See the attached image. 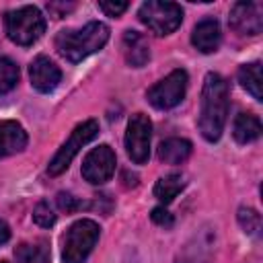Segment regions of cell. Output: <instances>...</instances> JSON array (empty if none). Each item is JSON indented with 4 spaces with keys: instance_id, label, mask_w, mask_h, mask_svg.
Wrapping results in <instances>:
<instances>
[{
    "instance_id": "cell-1",
    "label": "cell",
    "mask_w": 263,
    "mask_h": 263,
    "mask_svg": "<svg viewBox=\"0 0 263 263\" xmlns=\"http://www.w3.org/2000/svg\"><path fill=\"white\" fill-rule=\"evenodd\" d=\"M226 115H228V82L220 74L210 72L205 74L203 80L199 119H197V127L208 142L220 140L224 132Z\"/></svg>"
},
{
    "instance_id": "cell-2",
    "label": "cell",
    "mask_w": 263,
    "mask_h": 263,
    "mask_svg": "<svg viewBox=\"0 0 263 263\" xmlns=\"http://www.w3.org/2000/svg\"><path fill=\"white\" fill-rule=\"evenodd\" d=\"M109 41V27L105 23L92 21L82 29H66L60 31L55 37V49L68 62L76 64L88 58L90 53L99 51Z\"/></svg>"
},
{
    "instance_id": "cell-3",
    "label": "cell",
    "mask_w": 263,
    "mask_h": 263,
    "mask_svg": "<svg viewBox=\"0 0 263 263\" xmlns=\"http://www.w3.org/2000/svg\"><path fill=\"white\" fill-rule=\"evenodd\" d=\"M4 29L12 43L33 45L45 31V18L37 6H21L4 14Z\"/></svg>"
},
{
    "instance_id": "cell-4",
    "label": "cell",
    "mask_w": 263,
    "mask_h": 263,
    "mask_svg": "<svg viewBox=\"0 0 263 263\" xmlns=\"http://www.w3.org/2000/svg\"><path fill=\"white\" fill-rule=\"evenodd\" d=\"M99 234L101 230L97 222L86 220V218L74 222L64 236V251H62L64 263H84L92 247L97 245Z\"/></svg>"
},
{
    "instance_id": "cell-5",
    "label": "cell",
    "mask_w": 263,
    "mask_h": 263,
    "mask_svg": "<svg viewBox=\"0 0 263 263\" xmlns=\"http://www.w3.org/2000/svg\"><path fill=\"white\" fill-rule=\"evenodd\" d=\"M138 18L154 33V35H168L173 33L183 21V8L175 2H160L148 0L140 6Z\"/></svg>"
},
{
    "instance_id": "cell-6",
    "label": "cell",
    "mask_w": 263,
    "mask_h": 263,
    "mask_svg": "<svg viewBox=\"0 0 263 263\" xmlns=\"http://www.w3.org/2000/svg\"><path fill=\"white\" fill-rule=\"evenodd\" d=\"M97 134H99V123H97L95 119H86V121L78 123V125L74 127V132L70 134L68 142L62 144V148L55 152V156H53L51 162L47 164V173H49L51 177L62 175V173L70 166V162H72V158L78 154V150H80L84 144H88L90 140H95Z\"/></svg>"
},
{
    "instance_id": "cell-7",
    "label": "cell",
    "mask_w": 263,
    "mask_h": 263,
    "mask_svg": "<svg viewBox=\"0 0 263 263\" xmlns=\"http://www.w3.org/2000/svg\"><path fill=\"white\" fill-rule=\"evenodd\" d=\"M187 90V72L185 70H173L168 76L158 80L152 88H148L146 97L152 107L156 109H173L177 107Z\"/></svg>"
},
{
    "instance_id": "cell-8",
    "label": "cell",
    "mask_w": 263,
    "mask_h": 263,
    "mask_svg": "<svg viewBox=\"0 0 263 263\" xmlns=\"http://www.w3.org/2000/svg\"><path fill=\"white\" fill-rule=\"evenodd\" d=\"M150 138H152V123L148 115L134 113L127 121L125 129V150L127 156L136 164H144L150 156Z\"/></svg>"
},
{
    "instance_id": "cell-9",
    "label": "cell",
    "mask_w": 263,
    "mask_h": 263,
    "mask_svg": "<svg viewBox=\"0 0 263 263\" xmlns=\"http://www.w3.org/2000/svg\"><path fill=\"white\" fill-rule=\"evenodd\" d=\"M113 173H115V152L107 144L92 148L82 160V177L90 185L107 183L113 177Z\"/></svg>"
},
{
    "instance_id": "cell-10",
    "label": "cell",
    "mask_w": 263,
    "mask_h": 263,
    "mask_svg": "<svg viewBox=\"0 0 263 263\" xmlns=\"http://www.w3.org/2000/svg\"><path fill=\"white\" fill-rule=\"evenodd\" d=\"M228 23L238 35H259L263 31V6L259 2H236L230 8Z\"/></svg>"
},
{
    "instance_id": "cell-11",
    "label": "cell",
    "mask_w": 263,
    "mask_h": 263,
    "mask_svg": "<svg viewBox=\"0 0 263 263\" xmlns=\"http://www.w3.org/2000/svg\"><path fill=\"white\" fill-rule=\"evenodd\" d=\"M29 78L35 90L51 92L62 80V70L47 55H37L29 66Z\"/></svg>"
},
{
    "instance_id": "cell-12",
    "label": "cell",
    "mask_w": 263,
    "mask_h": 263,
    "mask_svg": "<svg viewBox=\"0 0 263 263\" xmlns=\"http://www.w3.org/2000/svg\"><path fill=\"white\" fill-rule=\"evenodd\" d=\"M220 41H222V33H220V25L216 18L199 21L191 33V43L201 53H214L220 47Z\"/></svg>"
},
{
    "instance_id": "cell-13",
    "label": "cell",
    "mask_w": 263,
    "mask_h": 263,
    "mask_svg": "<svg viewBox=\"0 0 263 263\" xmlns=\"http://www.w3.org/2000/svg\"><path fill=\"white\" fill-rule=\"evenodd\" d=\"M27 140H29L27 132L18 121H12V119L0 121V158L25 150Z\"/></svg>"
},
{
    "instance_id": "cell-14",
    "label": "cell",
    "mask_w": 263,
    "mask_h": 263,
    "mask_svg": "<svg viewBox=\"0 0 263 263\" xmlns=\"http://www.w3.org/2000/svg\"><path fill=\"white\" fill-rule=\"evenodd\" d=\"M123 53L125 62L132 68H142L150 60V47L142 33L138 31H125L123 33Z\"/></svg>"
},
{
    "instance_id": "cell-15",
    "label": "cell",
    "mask_w": 263,
    "mask_h": 263,
    "mask_svg": "<svg viewBox=\"0 0 263 263\" xmlns=\"http://www.w3.org/2000/svg\"><path fill=\"white\" fill-rule=\"evenodd\" d=\"M191 142L185 138H168L158 146V158L164 164H181L191 154Z\"/></svg>"
},
{
    "instance_id": "cell-16",
    "label": "cell",
    "mask_w": 263,
    "mask_h": 263,
    "mask_svg": "<svg viewBox=\"0 0 263 263\" xmlns=\"http://www.w3.org/2000/svg\"><path fill=\"white\" fill-rule=\"evenodd\" d=\"M232 136L238 144H251L261 136V121L253 113H240L234 119Z\"/></svg>"
},
{
    "instance_id": "cell-17",
    "label": "cell",
    "mask_w": 263,
    "mask_h": 263,
    "mask_svg": "<svg viewBox=\"0 0 263 263\" xmlns=\"http://www.w3.org/2000/svg\"><path fill=\"white\" fill-rule=\"evenodd\" d=\"M16 263H49V247L45 240L21 242L14 249Z\"/></svg>"
},
{
    "instance_id": "cell-18",
    "label": "cell",
    "mask_w": 263,
    "mask_h": 263,
    "mask_svg": "<svg viewBox=\"0 0 263 263\" xmlns=\"http://www.w3.org/2000/svg\"><path fill=\"white\" fill-rule=\"evenodd\" d=\"M185 187V177L179 175V173H168L164 177H160L154 185V195L156 199H160L162 203H168L173 201Z\"/></svg>"
},
{
    "instance_id": "cell-19",
    "label": "cell",
    "mask_w": 263,
    "mask_h": 263,
    "mask_svg": "<svg viewBox=\"0 0 263 263\" xmlns=\"http://www.w3.org/2000/svg\"><path fill=\"white\" fill-rule=\"evenodd\" d=\"M238 82L240 86L253 95L255 101H261V64L253 62V64H245L238 68Z\"/></svg>"
},
{
    "instance_id": "cell-20",
    "label": "cell",
    "mask_w": 263,
    "mask_h": 263,
    "mask_svg": "<svg viewBox=\"0 0 263 263\" xmlns=\"http://www.w3.org/2000/svg\"><path fill=\"white\" fill-rule=\"evenodd\" d=\"M210 261V240L201 234L199 238L195 236L193 242H189L183 253L175 259V263H208Z\"/></svg>"
},
{
    "instance_id": "cell-21",
    "label": "cell",
    "mask_w": 263,
    "mask_h": 263,
    "mask_svg": "<svg viewBox=\"0 0 263 263\" xmlns=\"http://www.w3.org/2000/svg\"><path fill=\"white\" fill-rule=\"evenodd\" d=\"M16 82H18V66L8 58H0V95L12 90Z\"/></svg>"
},
{
    "instance_id": "cell-22",
    "label": "cell",
    "mask_w": 263,
    "mask_h": 263,
    "mask_svg": "<svg viewBox=\"0 0 263 263\" xmlns=\"http://www.w3.org/2000/svg\"><path fill=\"white\" fill-rule=\"evenodd\" d=\"M238 224H240V228L247 232V234H259V230H261V214L257 212V210H253V208H240L238 210Z\"/></svg>"
},
{
    "instance_id": "cell-23",
    "label": "cell",
    "mask_w": 263,
    "mask_h": 263,
    "mask_svg": "<svg viewBox=\"0 0 263 263\" xmlns=\"http://www.w3.org/2000/svg\"><path fill=\"white\" fill-rule=\"evenodd\" d=\"M33 220H35L37 226L49 228V226L55 224V214H53V210L49 208L47 201H39V203L35 205V210H33Z\"/></svg>"
},
{
    "instance_id": "cell-24",
    "label": "cell",
    "mask_w": 263,
    "mask_h": 263,
    "mask_svg": "<svg viewBox=\"0 0 263 263\" xmlns=\"http://www.w3.org/2000/svg\"><path fill=\"white\" fill-rule=\"evenodd\" d=\"M58 208L62 210V212H66V214H74V212H78V210H84V208H90V203H86V201H82V199H78V197H74L72 193H58Z\"/></svg>"
},
{
    "instance_id": "cell-25",
    "label": "cell",
    "mask_w": 263,
    "mask_h": 263,
    "mask_svg": "<svg viewBox=\"0 0 263 263\" xmlns=\"http://www.w3.org/2000/svg\"><path fill=\"white\" fill-rule=\"evenodd\" d=\"M150 218H152V222L154 224H158V226H162V228H171L173 224H175V218H173V214L166 210V208H154L152 210V214H150Z\"/></svg>"
},
{
    "instance_id": "cell-26",
    "label": "cell",
    "mask_w": 263,
    "mask_h": 263,
    "mask_svg": "<svg viewBox=\"0 0 263 263\" xmlns=\"http://www.w3.org/2000/svg\"><path fill=\"white\" fill-rule=\"evenodd\" d=\"M127 2H107V0H103V2H99V8L107 14V16H119L121 12H125L127 10Z\"/></svg>"
},
{
    "instance_id": "cell-27",
    "label": "cell",
    "mask_w": 263,
    "mask_h": 263,
    "mask_svg": "<svg viewBox=\"0 0 263 263\" xmlns=\"http://www.w3.org/2000/svg\"><path fill=\"white\" fill-rule=\"evenodd\" d=\"M74 8V4L72 2H49L47 4V10H49V14H53L55 18H62V16H66L70 10Z\"/></svg>"
},
{
    "instance_id": "cell-28",
    "label": "cell",
    "mask_w": 263,
    "mask_h": 263,
    "mask_svg": "<svg viewBox=\"0 0 263 263\" xmlns=\"http://www.w3.org/2000/svg\"><path fill=\"white\" fill-rule=\"evenodd\" d=\"M123 185H125V187H136V185H138V175H136V173L129 175V171H125V173H123Z\"/></svg>"
},
{
    "instance_id": "cell-29",
    "label": "cell",
    "mask_w": 263,
    "mask_h": 263,
    "mask_svg": "<svg viewBox=\"0 0 263 263\" xmlns=\"http://www.w3.org/2000/svg\"><path fill=\"white\" fill-rule=\"evenodd\" d=\"M8 238H10V228L4 220H0V245H4Z\"/></svg>"
},
{
    "instance_id": "cell-30",
    "label": "cell",
    "mask_w": 263,
    "mask_h": 263,
    "mask_svg": "<svg viewBox=\"0 0 263 263\" xmlns=\"http://www.w3.org/2000/svg\"><path fill=\"white\" fill-rule=\"evenodd\" d=\"M0 263H6V261H0Z\"/></svg>"
}]
</instances>
